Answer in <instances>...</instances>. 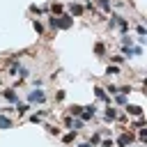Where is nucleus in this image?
Wrapping results in <instances>:
<instances>
[{"label": "nucleus", "mask_w": 147, "mask_h": 147, "mask_svg": "<svg viewBox=\"0 0 147 147\" xmlns=\"http://www.w3.org/2000/svg\"><path fill=\"white\" fill-rule=\"evenodd\" d=\"M48 9L53 11V16H62V11H64V7H62L60 2H53V5H48Z\"/></svg>", "instance_id": "nucleus-10"}, {"label": "nucleus", "mask_w": 147, "mask_h": 147, "mask_svg": "<svg viewBox=\"0 0 147 147\" xmlns=\"http://www.w3.org/2000/svg\"><path fill=\"white\" fill-rule=\"evenodd\" d=\"M136 32H138L140 37H145V34H147V30H145V25H138V28H136Z\"/></svg>", "instance_id": "nucleus-26"}, {"label": "nucleus", "mask_w": 147, "mask_h": 147, "mask_svg": "<svg viewBox=\"0 0 147 147\" xmlns=\"http://www.w3.org/2000/svg\"><path fill=\"white\" fill-rule=\"evenodd\" d=\"M115 101L117 103H126V94H115Z\"/></svg>", "instance_id": "nucleus-25"}, {"label": "nucleus", "mask_w": 147, "mask_h": 147, "mask_svg": "<svg viewBox=\"0 0 147 147\" xmlns=\"http://www.w3.org/2000/svg\"><path fill=\"white\" fill-rule=\"evenodd\" d=\"M78 147H92V145H90V142H80Z\"/></svg>", "instance_id": "nucleus-33"}, {"label": "nucleus", "mask_w": 147, "mask_h": 147, "mask_svg": "<svg viewBox=\"0 0 147 147\" xmlns=\"http://www.w3.org/2000/svg\"><path fill=\"white\" fill-rule=\"evenodd\" d=\"M96 5H99V7H101V9L106 11V14L110 11V0H96Z\"/></svg>", "instance_id": "nucleus-18"}, {"label": "nucleus", "mask_w": 147, "mask_h": 147, "mask_svg": "<svg viewBox=\"0 0 147 147\" xmlns=\"http://www.w3.org/2000/svg\"><path fill=\"white\" fill-rule=\"evenodd\" d=\"M2 96H5L9 103H18V94H16V90H5Z\"/></svg>", "instance_id": "nucleus-5"}, {"label": "nucleus", "mask_w": 147, "mask_h": 147, "mask_svg": "<svg viewBox=\"0 0 147 147\" xmlns=\"http://www.w3.org/2000/svg\"><path fill=\"white\" fill-rule=\"evenodd\" d=\"M32 28H34V32H37L39 37H44L46 28H44V23H41V21H37V18H34V21H32Z\"/></svg>", "instance_id": "nucleus-11"}, {"label": "nucleus", "mask_w": 147, "mask_h": 147, "mask_svg": "<svg viewBox=\"0 0 147 147\" xmlns=\"http://www.w3.org/2000/svg\"><path fill=\"white\" fill-rule=\"evenodd\" d=\"M32 85L34 87H41V78H32Z\"/></svg>", "instance_id": "nucleus-30"}, {"label": "nucleus", "mask_w": 147, "mask_h": 147, "mask_svg": "<svg viewBox=\"0 0 147 147\" xmlns=\"http://www.w3.org/2000/svg\"><path fill=\"white\" fill-rule=\"evenodd\" d=\"M115 117H117V110H115L113 106H108V108H106V113H103V119H106V122H113Z\"/></svg>", "instance_id": "nucleus-9"}, {"label": "nucleus", "mask_w": 147, "mask_h": 147, "mask_svg": "<svg viewBox=\"0 0 147 147\" xmlns=\"http://www.w3.org/2000/svg\"><path fill=\"white\" fill-rule=\"evenodd\" d=\"M30 14H37V16H39V14H41V9H39L37 5H32V7H30Z\"/></svg>", "instance_id": "nucleus-28"}, {"label": "nucleus", "mask_w": 147, "mask_h": 147, "mask_svg": "<svg viewBox=\"0 0 147 147\" xmlns=\"http://www.w3.org/2000/svg\"><path fill=\"white\" fill-rule=\"evenodd\" d=\"M48 28L51 30H69L71 25H74V16H69V14H62V16H48Z\"/></svg>", "instance_id": "nucleus-1"}, {"label": "nucleus", "mask_w": 147, "mask_h": 147, "mask_svg": "<svg viewBox=\"0 0 147 147\" xmlns=\"http://www.w3.org/2000/svg\"><path fill=\"white\" fill-rule=\"evenodd\" d=\"M28 110H30V106H28V103H18V106L14 108V113H18V117H23Z\"/></svg>", "instance_id": "nucleus-14"}, {"label": "nucleus", "mask_w": 147, "mask_h": 147, "mask_svg": "<svg viewBox=\"0 0 147 147\" xmlns=\"http://www.w3.org/2000/svg\"><path fill=\"white\" fill-rule=\"evenodd\" d=\"M28 101H30V103H44V101H46V92L39 90V87H34V90L28 94Z\"/></svg>", "instance_id": "nucleus-2"}, {"label": "nucleus", "mask_w": 147, "mask_h": 147, "mask_svg": "<svg viewBox=\"0 0 147 147\" xmlns=\"http://www.w3.org/2000/svg\"><path fill=\"white\" fill-rule=\"evenodd\" d=\"M55 101H64V92H57L55 94Z\"/></svg>", "instance_id": "nucleus-31"}, {"label": "nucleus", "mask_w": 147, "mask_h": 147, "mask_svg": "<svg viewBox=\"0 0 147 147\" xmlns=\"http://www.w3.org/2000/svg\"><path fill=\"white\" fill-rule=\"evenodd\" d=\"M131 142H133V133H131V131H126V133H122V136L117 138V145H119V147H129Z\"/></svg>", "instance_id": "nucleus-3"}, {"label": "nucleus", "mask_w": 147, "mask_h": 147, "mask_svg": "<svg viewBox=\"0 0 147 147\" xmlns=\"http://www.w3.org/2000/svg\"><path fill=\"white\" fill-rule=\"evenodd\" d=\"M0 129H11V119H9V115H2V113H0Z\"/></svg>", "instance_id": "nucleus-12"}, {"label": "nucleus", "mask_w": 147, "mask_h": 147, "mask_svg": "<svg viewBox=\"0 0 147 147\" xmlns=\"http://www.w3.org/2000/svg\"><path fill=\"white\" fill-rule=\"evenodd\" d=\"M101 142V133H94L92 138H90V145H99Z\"/></svg>", "instance_id": "nucleus-23"}, {"label": "nucleus", "mask_w": 147, "mask_h": 147, "mask_svg": "<svg viewBox=\"0 0 147 147\" xmlns=\"http://www.w3.org/2000/svg\"><path fill=\"white\" fill-rule=\"evenodd\" d=\"M69 11H71L74 16H83V11H85V9H83V5H78V2H71V5H69Z\"/></svg>", "instance_id": "nucleus-8"}, {"label": "nucleus", "mask_w": 147, "mask_h": 147, "mask_svg": "<svg viewBox=\"0 0 147 147\" xmlns=\"http://www.w3.org/2000/svg\"><path fill=\"white\" fill-rule=\"evenodd\" d=\"M94 53H96L99 57H103V55H106V46H103L101 41H99V44H94Z\"/></svg>", "instance_id": "nucleus-16"}, {"label": "nucleus", "mask_w": 147, "mask_h": 147, "mask_svg": "<svg viewBox=\"0 0 147 147\" xmlns=\"http://www.w3.org/2000/svg\"><path fill=\"white\" fill-rule=\"evenodd\" d=\"M99 145H101V147H113V145H115V140H113V138H106V140H101Z\"/></svg>", "instance_id": "nucleus-24"}, {"label": "nucleus", "mask_w": 147, "mask_h": 147, "mask_svg": "<svg viewBox=\"0 0 147 147\" xmlns=\"http://www.w3.org/2000/svg\"><path fill=\"white\" fill-rule=\"evenodd\" d=\"M94 94H96V99H101V101H106V103L110 106V96L106 94V90H103V87H94Z\"/></svg>", "instance_id": "nucleus-6"}, {"label": "nucleus", "mask_w": 147, "mask_h": 147, "mask_svg": "<svg viewBox=\"0 0 147 147\" xmlns=\"http://www.w3.org/2000/svg\"><path fill=\"white\" fill-rule=\"evenodd\" d=\"M117 25H119L122 34H126V32H129V21H126V18H122V16H119V18H117Z\"/></svg>", "instance_id": "nucleus-13"}, {"label": "nucleus", "mask_w": 147, "mask_h": 147, "mask_svg": "<svg viewBox=\"0 0 147 147\" xmlns=\"http://www.w3.org/2000/svg\"><path fill=\"white\" fill-rule=\"evenodd\" d=\"M80 113H83V106H71L69 108V117H80Z\"/></svg>", "instance_id": "nucleus-15"}, {"label": "nucleus", "mask_w": 147, "mask_h": 147, "mask_svg": "<svg viewBox=\"0 0 147 147\" xmlns=\"http://www.w3.org/2000/svg\"><path fill=\"white\" fill-rule=\"evenodd\" d=\"M138 138H140V142H145V140H147V131H145V129H140V133H138Z\"/></svg>", "instance_id": "nucleus-27"}, {"label": "nucleus", "mask_w": 147, "mask_h": 147, "mask_svg": "<svg viewBox=\"0 0 147 147\" xmlns=\"http://www.w3.org/2000/svg\"><path fill=\"white\" fill-rule=\"evenodd\" d=\"M46 129H48V133H51V136H60V129H57V126H51V124H46Z\"/></svg>", "instance_id": "nucleus-22"}, {"label": "nucleus", "mask_w": 147, "mask_h": 147, "mask_svg": "<svg viewBox=\"0 0 147 147\" xmlns=\"http://www.w3.org/2000/svg\"><path fill=\"white\" fill-rule=\"evenodd\" d=\"M94 113H96V108H94V106H85V108H83V113H80V119H83V122H87V119H92V117H94Z\"/></svg>", "instance_id": "nucleus-4"}, {"label": "nucleus", "mask_w": 147, "mask_h": 147, "mask_svg": "<svg viewBox=\"0 0 147 147\" xmlns=\"http://www.w3.org/2000/svg\"><path fill=\"white\" fill-rule=\"evenodd\" d=\"M142 124H145V119H142V117H138V119L133 122V126H142Z\"/></svg>", "instance_id": "nucleus-32"}, {"label": "nucleus", "mask_w": 147, "mask_h": 147, "mask_svg": "<svg viewBox=\"0 0 147 147\" xmlns=\"http://www.w3.org/2000/svg\"><path fill=\"white\" fill-rule=\"evenodd\" d=\"M16 76H18V78H28V76H30V69H25V67H18Z\"/></svg>", "instance_id": "nucleus-19"}, {"label": "nucleus", "mask_w": 147, "mask_h": 147, "mask_svg": "<svg viewBox=\"0 0 147 147\" xmlns=\"http://www.w3.org/2000/svg\"><path fill=\"white\" fill-rule=\"evenodd\" d=\"M126 113H129V115H133V117H142V108H140V106H133V103H129V106H126Z\"/></svg>", "instance_id": "nucleus-7"}, {"label": "nucleus", "mask_w": 147, "mask_h": 147, "mask_svg": "<svg viewBox=\"0 0 147 147\" xmlns=\"http://www.w3.org/2000/svg\"><path fill=\"white\" fill-rule=\"evenodd\" d=\"M74 140H76V131H69V133H64V136H62V142H67V145H69V142H74Z\"/></svg>", "instance_id": "nucleus-17"}, {"label": "nucleus", "mask_w": 147, "mask_h": 147, "mask_svg": "<svg viewBox=\"0 0 147 147\" xmlns=\"http://www.w3.org/2000/svg\"><path fill=\"white\" fill-rule=\"evenodd\" d=\"M106 92H110V94H117V85H108V87H106Z\"/></svg>", "instance_id": "nucleus-29"}, {"label": "nucleus", "mask_w": 147, "mask_h": 147, "mask_svg": "<svg viewBox=\"0 0 147 147\" xmlns=\"http://www.w3.org/2000/svg\"><path fill=\"white\" fill-rule=\"evenodd\" d=\"M110 62H115V64H122V62H124V55H110Z\"/></svg>", "instance_id": "nucleus-21"}, {"label": "nucleus", "mask_w": 147, "mask_h": 147, "mask_svg": "<svg viewBox=\"0 0 147 147\" xmlns=\"http://www.w3.org/2000/svg\"><path fill=\"white\" fill-rule=\"evenodd\" d=\"M106 74H108V76H117V74H119V67H117V64H113V67H108V69H106Z\"/></svg>", "instance_id": "nucleus-20"}]
</instances>
